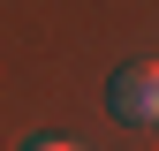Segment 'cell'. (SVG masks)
<instances>
[{
    "mask_svg": "<svg viewBox=\"0 0 159 151\" xmlns=\"http://www.w3.org/2000/svg\"><path fill=\"white\" fill-rule=\"evenodd\" d=\"M106 98H114L121 121H152V113H159V68H152V61H129V68L106 83Z\"/></svg>",
    "mask_w": 159,
    "mask_h": 151,
    "instance_id": "6da1fadb",
    "label": "cell"
},
{
    "mask_svg": "<svg viewBox=\"0 0 159 151\" xmlns=\"http://www.w3.org/2000/svg\"><path fill=\"white\" fill-rule=\"evenodd\" d=\"M23 151H76V144H61V136H38V144H23Z\"/></svg>",
    "mask_w": 159,
    "mask_h": 151,
    "instance_id": "7a4b0ae2",
    "label": "cell"
}]
</instances>
